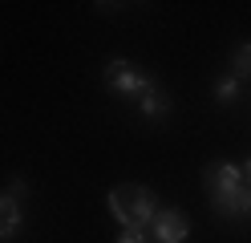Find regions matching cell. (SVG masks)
<instances>
[{"instance_id":"9","label":"cell","mask_w":251,"mask_h":243,"mask_svg":"<svg viewBox=\"0 0 251 243\" xmlns=\"http://www.w3.org/2000/svg\"><path fill=\"white\" fill-rule=\"evenodd\" d=\"M118 243H150V231H142V227H126V231L118 235Z\"/></svg>"},{"instance_id":"4","label":"cell","mask_w":251,"mask_h":243,"mask_svg":"<svg viewBox=\"0 0 251 243\" xmlns=\"http://www.w3.org/2000/svg\"><path fill=\"white\" fill-rule=\"evenodd\" d=\"M215 215L223 219H251V187H235L227 194H211Z\"/></svg>"},{"instance_id":"1","label":"cell","mask_w":251,"mask_h":243,"mask_svg":"<svg viewBox=\"0 0 251 243\" xmlns=\"http://www.w3.org/2000/svg\"><path fill=\"white\" fill-rule=\"evenodd\" d=\"M105 203H109V215L122 223V231L126 227H142L146 231L150 219L158 215V199H154V190L142 187V183H118L105 194Z\"/></svg>"},{"instance_id":"3","label":"cell","mask_w":251,"mask_h":243,"mask_svg":"<svg viewBox=\"0 0 251 243\" xmlns=\"http://www.w3.org/2000/svg\"><path fill=\"white\" fill-rule=\"evenodd\" d=\"M150 243H186V235H191V223H186V215L178 207H158V215L150 219Z\"/></svg>"},{"instance_id":"10","label":"cell","mask_w":251,"mask_h":243,"mask_svg":"<svg viewBox=\"0 0 251 243\" xmlns=\"http://www.w3.org/2000/svg\"><path fill=\"white\" fill-rule=\"evenodd\" d=\"M8 194H12V199H25V194H28V183H25V178H12V183H8Z\"/></svg>"},{"instance_id":"8","label":"cell","mask_w":251,"mask_h":243,"mask_svg":"<svg viewBox=\"0 0 251 243\" xmlns=\"http://www.w3.org/2000/svg\"><path fill=\"white\" fill-rule=\"evenodd\" d=\"M235 97H239V81H235V77H223V81H215V102L231 106Z\"/></svg>"},{"instance_id":"11","label":"cell","mask_w":251,"mask_h":243,"mask_svg":"<svg viewBox=\"0 0 251 243\" xmlns=\"http://www.w3.org/2000/svg\"><path fill=\"white\" fill-rule=\"evenodd\" d=\"M239 170H243V183H247V187H251V158H247V162H243V166H239Z\"/></svg>"},{"instance_id":"2","label":"cell","mask_w":251,"mask_h":243,"mask_svg":"<svg viewBox=\"0 0 251 243\" xmlns=\"http://www.w3.org/2000/svg\"><path fill=\"white\" fill-rule=\"evenodd\" d=\"M105 85L114 89V93H138V97H142L146 89H154V77L142 73L130 61H109L105 65Z\"/></svg>"},{"instance_id":"6","label":"cell","mask_w":251,"mask_h":243,"mask_svg":"<svg viewBox=\"0 0 251 243\" xmlns=\"http://www.w3.org/2000/svg\"><path fill=\"white\" fill-rule=\"evenodd\" d=\"M138 109H142V118H150V122H162L166 113H170V102H166V93L154 85V89H146L142 97H138Z\"/></svg>"},{"instance_id":"7","label":"cell","mask_w":251,"mask_h":243,"mask_svg":"<svg viewBox=\"0 0 251 243\" xmlns=\"http://www.w3.org/2000/svg\"><path fill=\"white\" fill-rule=\"evenodd\" d=\"M231 77H235V81H247V77H251V41H243L239 49H235V57H231Z\"/></svg>"},{"instance_id":"5","label":"cell","mask_w":251,"mask_h":243,"mask_svg":"<svg viewBox=\"0 0 251 243\" xmlns=\"http://www.w3.org/2000/svg\"><path fill=\"white\" fill-rule=\"evenodd\" d=\"M17 227H21V203L4 190V194H0V243L17 235Z\"/></svg>"}]
</instances>
